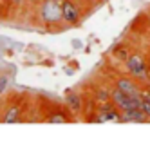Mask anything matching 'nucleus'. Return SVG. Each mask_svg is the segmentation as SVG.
Wrapping results in <instances>:
<instances>
[{"label":"nucleus","instance_id":"nucleus-11","mask_svg":"<svg viewBox=\"0 0 150 143\" xmlns=\"http://www.w3.org/2000/svg\"><path fill=\"white\" fill-rule=\"evenodd\" d=\"M130 47L127 46V43H116V46L112 47V51H110V56H112V60L114 62H117V63H125V60L130 56Z\"/></svg>","mask_w":150,"mask_h":143},{"label":"nucleus","instance_id":"nucleus-2","mask_svg":"<svg viewBox=\"0 0 150 143\" xmlns=\"http://www.w3.org/2000/svg\"><path fill=\"white\" fill-rule=\"evenodd\" d=\"M38 18L45 26H58L63 22L62 18V4L56 0H40L38 2Z\"/></svg>","mask_w":150,"mask_h":143},{"label":"nucleus","instance_id":"nucleus-8","mask_svg":"<svg viewBox=\"0 0 150 143\" xmlns=\"http://www.w3.org/2000/svg\"><path fill=\"white\" fill-rule=\"evenodd\" d=\"M121 123H150V120L141 111V107H134L128 111H121Z\"/></svg>","mask_w":150,"mask_h":143},{"label":"nucleus","instance_id":"nucleus-16","mask_svg":"<svg viewBox=\"0 0 150 143\" xmlns=\"http://www.w3.org/2000/svg\"><path fill=\"white\" fill-rule=\"evenodd\" d=\"M29 0H11V6L13 7H22L24 4H27Z\"/></svg>","mask_w":150,"mask_h":143},{"label":"nucleus","instance_id":"nucleus-19","mask_svg":"<svg viewBox=\"0 0 150 143\" xmlns=\"http://www.w3.org/2000/svg\"><path fill=\"white\" fill-rule=\"evenodd\" d=\"M145 85H146V87H150V80H148V82H146V83H145Z\"/></svg>","mask_w":150,"mask_h":143},{"label":"nucleus","instance_id":"nucleus-6","mask_svg":"<svg viewBox=\"0 0 150 143\" xmlns=\"http://www.w3.org/2000/svg\"><path fill=\"white\" fill-rule=\"evenodd\" d=\"M114 87H117L120 91L130 94V96H141V89H143L141 82H137L136 78H132L130 74L117 76V78L114 80Z\"/></svg>","mask_w":150,"mask_h":143},{"label":"nucleus","instance_id":"nucleus-5","mask_svg":"<svg viewBox=\"0 0 150 143\" xmlns=\"http://www.w3.org/2000/svg\"><path fill=\"white\" fill-rule=\"evenodd\" d=\"M110 102L120 109V111H128V109L139 107V103H141V96H130V94L120 91L117 87H112L110 89Z\"/></svg>","mask_w":150,"mask_h":143},{"label":"nucleus","instance_id":"nucleus-17","mask_svg":"<svg viewBox=\"0 0 150 143\" xmlns=\"http://www.w3.org/2000/svg\"><path fill=\"white\" fill-rule=\"evenodd\" d=\"M146 29L150 31V13H148V16H146Z\"/></svg>","mask_w":150,"mask_h":143},{"label":"nucleus","instance_id":"nucleus-14","mask_svg":"<svg viewBox=\"0 0 150 143\" xmlns=\"http://www.w3.org/2000/svg\"><path fill=\"white\" fill-rule=\"evenodd\" d=\"M139 107H141V111L148 116V120H150V102H146V100H143L141 98V103H139Z\"/></svg>","mask_w":150,"mask_h":143},{"label":"nucleus","instance_id":"nucleus-1","mask_svg":"<svg viewBox=\"0 0 150 143\" xmlns=\"http://www.w3.org/2000/svg\"><path fill=\"white\" fill-rule=\"evenodd\" d=\"M148 56L139 51H132L130 56H128L123 63L125 73L130 74L132 78H136L137 82L146 83L148 82Z\"/></svg>","mask_w":150,"mask_h":143},{"label":"nucleus","instance_id":"nucleus-13","mask_svg":"<svg viewBox=\"0 0 150 143\" xmlns=\"http://www.w3.org/2000/svg\"><path fill=\"white\" fill-rule=\"evenodd\" d=\"M7 85H9V78H7V74H0V96L6 92Z\"/></svg>","mask_w":150,"mask_h":143},{"label":"nucleus","instance_id":"nucleus-4","mask_svg":"<svg viewBox=\"0 0 150 143\" xmlns=\"http://www.w3.org/2000/svg\"><path fill=\"white\" fill-rule=\"evenodd\" d=\"M62 18L67 26H78L83 16V7L78 0H62Z\"/></svg>","mask_w":150,"mask_h":143},{"label":"nucleus","instance_id":"nucleus-3","mask_svg":"<svg viewBox=\"0 0 150 143\" xmlns=\"http://www.w3.org/2000/svg\"><path fill=\"white\" fill-rule=\"evenodd\" d=\"M94 116L87 118V122H96V123H107V122H117L121 123V111L117 109L110 100L109 102H101L96 103L94 109Z\"/></svg>","mask_w":150,"mask_h":143},{"label":"nucleus","instance_id":"nucleus-23","mask_svg":"<svg viewBox=\"0 0 150 143\" xmlns=\"http://www.w3.org/2000/svg\"><path fill=\"white\" fill-rule=\"evenodd\" d=\"M78 2H81V0H78Z\"/></svg>","mask_w":150,"mask_h":143},{"label":"nucleus","instance_id":"nucleus-9","mask_svg":"<svg viewBox=\"0 0 150 143\" xmlns=\"http://www.w3.org/2000/svg\"><path fill=\"white\" fill-rule=\"evenodd\" d=\"M72 112L69 111V109H63V107H54L51 109V111L47 112L45 116V122L47 123H69L72 122Z\"/></svg>","mask_w":150,"mask_h":143},{"label":"nucleus","instance_id":"nucleus-7","mask_svg":"<svg viewBox=\"0 0 150 143\" xmlns=\"http://www.w3.org/2000/svg\"><path fill=\"white\" fill-rule=\"evenodd\" d=\"M22 114H24L22 103H20V102H13V103H9V107L4 111L0 122H2V123H18V122H22Z\"/></svg>","mask_w":150,"mask_h":143},{"label":"nucleus","instance_id":"nucleus-12","mask_svg":"<svg viewBox=\"0 0 150 143\" xmlns=\"http://www.w3.org/2000/svg\"><path fill=\"white\" fill-rule=\"evenodd\" d=\"M110 100V89H105V87H98L94 92V102L101 103V102H109Z\"/></svg>","mask_w":150,"mask_h":143},{"label":"nucleus","instance_id":"nucleus-20","mask_svg":"<svg viewBox=\"0 0 150 143\" xmlns=\"http://www.w3.org/2000/svg\"><path fill=\"white\" fill-rule=\"evenodd\" d=\"M146 56H148V62H150V53H148V54H146Z\"/></svg>","mask_w":150,"mask_h":143},{"label":"nucleus","instance_id":"nucleus-21","mask_svg":"<svg viewBox=\"0 0 150 143\" xmlns=\"http://www.w3.org/2000/svg\"><path fill=\"white\" fill-rule=\"evenodd\" d=\"M148 46H150V35H148Z\"/></svg>","mask_w":150,"mask_h":143},{"label":"nucleus","instance_id":"nucleus-18","mask_svg":"<svg viewBox=\"0 0 150 143\" xmlns=\"http://www.w3.org/2000/svg\"><path fill=\"white\" fill-rule=\"evenodd\" d=\"M2 4H6V6H11V0H0Z\"/></svg>","mask_w":150,"mask_h":143},{"label":"nucleus","instance_id":"nucleus-10","mask_svg":"<svg viewBox=\"0 0 150 143\" xmlns=\"http://www.w3.org/2000/svg\"><path fill=\"white\" fill-rule=\"evenodd\" d=\"M83 103H85V100H83L78 92L69 91L65 94V105H67V109H69L72 114H80L83 111Z\"/></svg>","mask_w":150,"mask_h":143},{"label":"nucleus","instance_id":"nucleus-15","mask_svg":"<svg viewBox=\"0 0 150 143\" xmlns=\"http://www.w3.org/2000/svg\"><path fill=\"white\" fill-rule=\"evenodd\" d=\"M141 98H143V100H146V102H150V87L143 85V89H141Z\"/></svg>","mask_w":150,"mask_h":143},{"label":"nucleus","instance_id":"nucleus-22","mask_svg":"<svg viewBox=\"0 0 150 143\" xmlns=\"http://www.w3.org/2000/svg\"><path fill=\"white\" fill-rule=\"evenodd\" d=\"M56 2H62V0H56Z\"/></svg>","mask_w":150,"mask_h":143}]
</instances>
